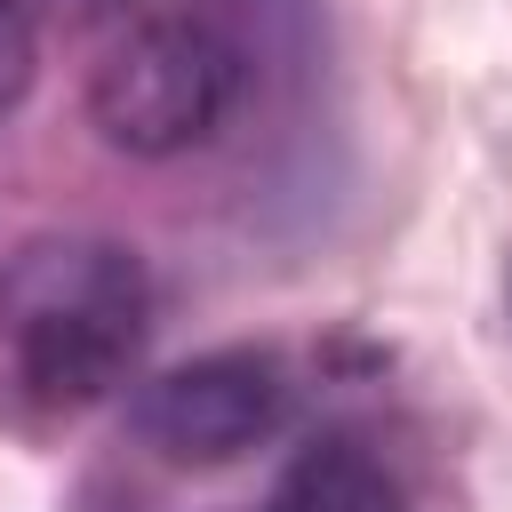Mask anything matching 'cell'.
Here are the masks:
<instances>
[{"mask_svg":"<svg viewBox=\"0 0 512 512\" xmlns=\"http://www.w3.org/2000/svg\"><path fill=\"white\" fill-rule=\"evenodd\" d=\"M240 88V40H224L208 16H152L128 40H112L104 64L88 72V120L128 160H176L232 120Z\"/></svg>","mask_w":512,"mask_h":512,"instance_id":"cell-2","label":"cell"},{"mask_svg":"<svg viewBox=\"0 0 512 512\" xmlns=\"http://www.w3.org/2000/svg\"><path fill=\"white\" fill-rule=\"evenodd\" d=\"M152 336L144 256L104 232H48L0 256V408L88 416Z\"/></svg>","mask_w":512,"mask_h":512,"instance_id":"cell-1","label":"cell"},{"mask_svg":"<svg viewBox=\"0 0 512 512\" xmlns=\"http://www.w3.org/2000/svg\"><path fill=\"white\" fill-rule=\"evenodd\" d=\"M56 8H72V16H104V8H128V0H56Z\"/></svg>","mask_w":512,"mask_h":512,"instance_id":"cell-6","label":"cell"},{"mask_svg":"<svg viewBox=\"0 0 512 512\" xmlns=\"http://www.w3.org/2000/svg\"><path fill=\"white\" fill-rule=\"evenodd\" d=\"M296 408V384L280 368V352L264 344H216V352H192L160 376L136 384L128 400V424L152 456L168 464H240L248 448H264Z\"/></svg>","mask_w":512,"mask_h":512,"instance_id":"cell-3","label":"cell"},{"mask_svg":"<svg viewBox=\"0 0 512 512\" xmlns=\"http://www.w3.org/2000/svg\"><path fill=\"white\" fill-rule=\"evenodd\" d=\"M264 512H408V496H400L392 464L368 456L360 440H312L272 480Z\"/></svg>","mask_w":512,"mask_h":512,"instance_id":"cell-4","label":"cell"},{"mask_svg":"<svg viewBox=\"0 0 512 512\" xmlns=\"http://www.w3.org/2000/svg\"><path fill=\"white\" fill-rule=\"evenodd\" d=\"M504 296H512V280H504Z\"/></svg>","mask_w":512,"mask_h":512,"instance_id":"cell-7","label":"cell"},{"mask_svg":"<svg viewBox=\"0 0 512 512\" xmlns=\"http://www.w3.org/2000/svg\"><path fill=\"white\" fill-rule=\"evenodd\" d=\"M32 72H40V32H32V8H24V0H0V120L24 104Z\"/></svg>","mask_w":512,"mask_h":512,"instance_id":"cell-5","label":"cell"}]
</instances>
